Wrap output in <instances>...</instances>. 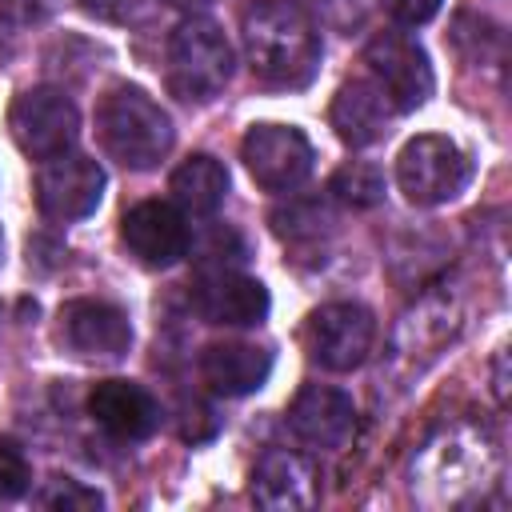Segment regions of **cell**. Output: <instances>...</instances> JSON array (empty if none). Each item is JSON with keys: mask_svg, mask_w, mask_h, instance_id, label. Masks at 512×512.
I'll list each match as a JSON object with an SVG mask.
<instances>
[{"mask_svg": "<svg viewBox=\"0 0 512 512\" xmlns=\"http://www.w3.org/2000/svg\"><path fill=\"white\" fill-rule=\"evenodd\" d=\"M500 468L496 440L484 424L456 420L424 440L412 460V492L424 504H464L476 496Z\"/></svg>", "mask_w": 512, "mask_h": 512, "instance_id": "6da1fadb", "label": "cell"}, {"mask_svg": "<svg viewBox=\"0 0 512 512\" xmlns=\"http://www.w3.org/2000/svg\"><path fill=\"white\" fill-rule=\"evenodd\" d=\"M248 68L276 88H304L320 68V32L292 0H256L244 12Z\"/></svg>", "mask_w": 512, "mask_h": 512, "instance_id": "7a4b0ae2", "label": "cell"}, {"mask_svg": "<svg viewBox=\"0 0 512 512\" xmlns=\"http://www.w3.org/2000/svg\"><path fill=\"white\" fill-rule=\"evenodd\" d=\"M96 136L112 160L124 168H156L172 148L168 112L140 88H112L96 108Z\"/></svg>", "mask_w": 512, "mask_h": 512, "instance_id": "3957f363", "label": "cell"}, {"mask_svg": "<svg viewBox=\"0 0 512 512\" xmlns=\"http://www.w3.org/2000/svg\"><path fill=\"white\" fill-rule=\"evenodd\" d=\"M232 44L220 24L188 16L168 36V84L180 100H212L232 80Z\"/></svg>", "mask_w": 512, "mask_h": 512, "instance_id": "277c9868", "label": "cell"}, {"mask_svg": "<svg viewBox=\"0 0 512 512\" xmlns=\"http://www.w3.org/2000/svg\"><path fill=\"white\" fill-rule=\"evenodd\" d=\"M468 180H472V160L448 136H436V132L412 136L396 156V184L420 208L456 200L468 188Z\"/></svg>", "mask_w": 512, "mask_h": 512, "instance_id": "5b68a950", "label": "cell"}, {"mask_svg": "<svg viewBox=\"0 0 512 512\" xmlns=\"http://www.w3.org/2000/svg\"><path fill=\"white\" fill-rule=\"evenodd\" d=\"M364 64L372 72V84L388 96L396 112L420 108L436 88L428 52L408 32H376L364 48Z\"/></svg>", "mask_w": 512, "mask_h": 512, "instance_id": "8992f818", "label": "cell"}, {"mask_svg": "<svg viewBox=\"0 0 512 512\" xmlns=\"http://www.w3.org/2000/svg\"><path fill=\"white\" fill-rule=\"evenodd\" d=\"M8 128H12V140L24 156L32 160H52L60 152H68L76 144V132H80V116H76V104L56 92V88H28L12 100L8 108Z\"/></svg>", "mask_w": 512, "mask_h": 512, "instance_id": "52a82bcc", "label": "cell"}, {"mask_svg": "<svg viewBox=\"0 0 512 512\" xmlns=\"http://www.w3.org/2000/svg\"><path fill=\"white\" fill-rule=\"evenodd\" d=\"M376 340V320L364 304H324L308 316L304 348L328 372H352L364 364Z\"/></svg>", "mask_w": 512, "mask_h": 512, "instance_id": "ba28073f", "label": "cell"}, {"mask_svg": "<svg viewBox=\"0 0 512 512\" xmlns=\"http://www.w3.org/2000/svg\"><path fill=\"white\" fill-rule=\"evenodd\" d=\"M240 156L264 192H292L312 172V144L292 124H252Z\"/></svg>", "mask_w": 512, "mask_h": 512, "instance_id": "9c48e42d", "label": "cell"}, {"mask_svg": "<svg viewBox=\"0 0 512 512\" xmlns=\"http://www.w3.org/2000/svg\"><path fill=\"white\" fill-rule=\"evenodd\" d=\"M104 196V168L84 152H60L36 172V204L52 220H80Z\"/></svg>", "mask_w": 512, "mask_h": 512, "instance_id": "30bf717a", "label": "cell"}, {"mask_svg": "<svg viewBox=\"0 0 512 512\" xmlns=\"http://www.w3.org/2000/svg\"><path fill=\"white\" fill-rule=\"evenodd\" d=\"M288 428L300 444L336 452L356 432V404L344 388L332 384H304L288 408Z\"/></svg>", "mask_w": 512, "mask_h": 512, "instance_id": "8fae6325", "label": "cell"}, {"mask_svg": "<svg viewBox=\"0 0 512 512\" xmlns=\"http://www.w3.org/2000/svg\"><path fill=\"white\" fill-rule=\"evenodd\" d=\"M120 240L140 264L168 268L188 252V224H184L180 208H172L164 200H144V204L124 212Z\"/></svg>", "mask_w": 512, "mask_h": 512, "instance_id": "7c38bea8", "label": "cell"}, {"mask_svg": "<svg viewBox=\"0 0 512 512\" xmlns=\"http://www.w3.org/2000/svg\"><path fill=\"white\" fill-rule=\"evenodd\" d=\"M192 304L208 324H260L268 316V288L256 276H240L228 268H208L192 284Z\"/></svg>", "mask_w": 512, "mask_h": 512, "instance_id": "4fadbf2b", "label": "cell"}, {"mask_svg": "<svg viewBox=\"0 0 512 512\" xmlns=\"http://www.w3.org/2000/svg\"><path fill=\"white\" fill-rule=\"evenodd\" d=\"M252 500L268 512H304L320 500L316 468L308 456L292 448H272L256 460L252 472Z\"/></svg>", "mask_w": 512, "mask_h": 512, "instance_id": "5bb4252c", "label": "cell"}, {"mask_svg": "<svg viewBox=\"0 0 512 512\" xmlns=\"http://www.w3.org/2000/svg\"><path fill=\"white\" fill-rule=\"evenodd\" d=\"M60 336L80 356H124L132 344V324L108 300H68L60 308Z\"/></svg>", "mask_w": 512, "mask_h": 512, "instance_id": "9a60e30c", "label": "cell"}, {"mask_svg": "<svg viewBox=\"0 0 512 512\" xmlns=\"http://www.w3.org/2000/svg\"><path fill=\"white\" fill-rule=\"evenodd\" d=\"M88 412L116 440H148L160 428V404L132 380H100L88 396Z\"/></svg>", "mask_w": 512, "mask_h": 512, "instance_id": "2e32d148", "label": "cell"}, {"mask_svg": "<svg viewBox=\"0 0 512 512\" xmlns=\"http://www.w3.org/2000/svg\"><path fill=\"white\" fill-rule=\"evenodd\" d=\"M268 372H272V352L248 340H220L208 344L200 356V376L220 396H248L264 388Z\"/></svg>", "mask_w": 512, "mask_h": 512, "instance_id": "e0dca14e", "label": "cell"}, {"mask_svg": "<svg viewBox=\"0 0 512 512\" xmlns=\"http://www.w3.org/2000/svg\"><path fill=\"white\" fill-rule=\"evenodd\" d=\"M392 104L372 80H348L332 100V128L348 148H368L388 132Z\"/></svg>", "mask_w": 512, "mask_h": 512, "instance_id": "ac0fdd59", "label": "cell"}, {"mask_svg": "<svg viewBox=\"0 0 512 512\" xmlns=\"http://www.w3.org/2000/svg\"><path fill=\"white\" fill-rule=\"evenodd\" d=\"M172 200L188 212V216H212L220 204H224V192H228V172L216 156H188L172 180Z\"/></svg>", "mask_w": 512, "mask_h": 512, "instance_id": "d6986e66", "label": "cell"}, {"mask_svg": "<svg viewBox=\"0 0 512 512\" xmlns=\"http://www.w3.org/2000/svg\"><path fill=\"white\" fill-rule=\"evenodd\" d=\"M272 228L288 248H308L316 252L324 236L332 232V212L320 200H292L288 208L272 212Z\"/></svg>", "mask_w": 512, "mask_h": 512, "instance_id": "ffe728a7", "label": "cell"}, {"mask_svg": "<svg viewBox=\"0 0 512 512\" xmlns=\"http://www.w3.org/2000/svg\"><path fill=\"white\" fill-rule=\"evenodd\" d=\"M328 192L348 208H376L384 200V172L368 160H348L328 180Z\"/></svg>", "mask_w": 512, "mask_h": 512, "instance_id": "44dd1931", "label": "cell"}, {"mask_svg": "<svg viewBox=\"0 0 512 512\" xmlns=\"http://www.w3.org/2000/svg\"><path fill=\"white\" fill-rule=\"evenodd\" d=\"M36 500H40L44 508H56V512H96V508H104V496H100L96 488L72 480V476L48 480V488H44Z\"/></svg>", "mask_w": 512, "mask_h": 512, "instance_id": "7402d4cb", "label": "cell"}, {"mask_svg": "<svg viewBox=\"0 0 512 512\" xmlns=\"http://www.w3.org/2000/svg\"><path fill=\"white\" fill-rule=\"evenodd\" d=\"M32 484V468H28V456L16 440L0 436V500H16L24 496Z\"/></svg>", "mask_w": 512, "mask_h": 512, "instance_id": "603a6c76", "label": "cell"}, {"mask_svg": "<svg viewBox=\"0 0 512 512\" xmlns=\"http://www.w3.org/2000/svg\"><path fill=\"white\" fill-rule=\"evenodd\" d=\"M312 4H316L320 20H328L332 28H344V32L356 28L368 12V0H312Z\"/></svg>", "mask_w": 512, "mask_h": 512, "instance_id": "cb8c5ba5", "label": "cell"}, {"mask_svg": "<svg viewBox=\"0 0 512 512\" xmlns=\"http://www.w3.org/2000/svg\"><path fill=\"white\" fill-rule=\"evenodd\" d=\"M440 4H444V0H384L388 16H392V20H400V24H408V28H416V24L432 20V16L440 12Z\"/></svg>", "mask_w": 512, "mask_h": 512, "instance_id": "d4e9b609", "label": "cell"}, {"mask_svg": "<svg viewBox=\"0 0 512 512\" xmlns=\"http://www.w3.org/2000/svg\"><path fill=\"white\" fill-rule=\"evenodd\" d=\"M80 8L96 20H108V24H124L140 12V0H80Z\"/></svg>", "mask_w": 512, "mask_h": 512, "instance_id": "484cf974", "label": "cell"}, {"mask_svg": "<svg viewBox=\"0 0 512 512\" xmlns=\"http://www.w3.org/2000/svg\"><path fill=\"white\" fill-rule=\"evenodd\" d=\"M492 388H496V400L504 404V396H508V384H504V352L496 356V384Z\"/></svg>", "mask_w": 512, "mask_h": 512, "instance_id": "4316f807", "label": "cell"}, {"mask_svg": "<svg viewBox=\"0 0 512 512\" xmlns=\"http://www.w3.org/2000/svg\"><path fill=\"white\" fill-rule=\"evenodd\" d=\"M168 8H180V12H200V8H208L212 0H164Z\"/></svg>", "mask_w": 512, "mask_h": 512, "instance_id": "83f0119b", "label": "cell"}]
</instances>
